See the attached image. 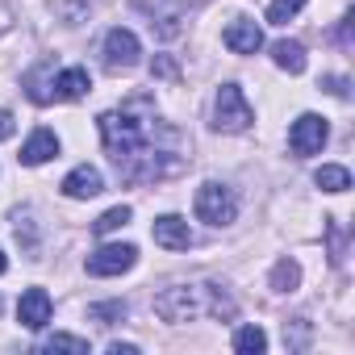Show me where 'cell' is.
Returning a JSON list of instances; mask_svg holds the SVG:
<instances>
[{
  "instance_id": "1",
  "label": "cell",
  "mask_w": 355,
  "mask_h": 355,
  "mask_svg": "<svg viewBox=\"0 0 355 355\" xmlns=\"http://www.w3.org/2000/svg\"><path fill=\"white\" fill-rule=\"evenodd\" d=\"M101 138H105V150L113 155L117 171L134 184L175 175L184 163L180 159V134L163 121H155L146 101L101 113Z\"/></svg>"
},
{
  "instance_id": "2",
  "label": "cell",
  "mask_w": 355,
  "mask_h": 355,
  "mask_svg": "<svg viewBox=\"0 0 355 355\" xmlns=\"http://www.w3.org/2000/svg\"><path fill=\"white\" fill-rule=\"evenodd\" d=\"M234 305L218 284H175L155 297V313L163 322H197L205 313H230Z\"/></svg>"
},
{
  "instance_id": "3",
  "label": "cell",
  "mask_w": 355,
  "mask_h": 355,
  "mask_svg": "<svg viewBox=\"0 0 355 355\" xmlns=\"http://www.w3.org/2000/svg\"><path fill=\"white\" fill-rule=\"evenodd\" d=\"M251 121H255V113H251L243 88H239V84H222V88H218V101H214V130L243 134Z\"/></svg>"
},
{
  "instance_id": "4",
  "label": "cell",
  "mask_w": 355,
  "mask_h": 355,
  "mask_svg": "<svg viewBox=\"0 0 355 355\" xmlns=\"http://www.w3.org/2000/svg\"><path fill=\"white\" fill-rule=\"evenodd\" d=\"M193 209H197V218L209 222V226H230V222L239 218V197H234L226 184H214V180H209V184L197 189V205H193Z\"/></svg>"
},
{
  "instance_id": "5",
  "label": "cell",
  "mask_w": 355,
  "mask_h": 355,
  "mask_svg": "<svg viewBox=\"0 0 355 355\" xmlns=\"http://www.w3.org/2000/svg\"><path fill=\"white\" fill-rule=\"evenodd\" d=\"M138 263V247L134 243H105L101 251L88 255V276H121Z\"/></svg>"
},
{
  "instance_id": "6",
  "label": "cell",
  "mask_w": 355,
  "mask_h": 355,
  "mask_svg": "<svg viewBox=\"0 0 355 355\" xmlns=\"http://www.w3.org/2000/svg\"><path fill=\"white\" fill-rule=\"evenodd\" d=\"M326 138H330V125H326V117H318V113H301V117L293 121V130H288L293 155H318V150L326 146Z\"/></svg>"
},
{
  "instance_id": "7",
  "label": "cell",
  "mask_w": 355,
  "mask_h": 355,
  "mask_svg": "<svg viewBox=\"0 0 355 355\" xmlns=\"http://www.w3.org/2000/svg\"><path fill=\"white\" fill-rule=\"evenodd\" d=\"M138 55H142V46H138V38H134V30H109L105 34V67L109 71H130L134 63H138Z\"/></svg>"
},
{
  "instance_id": "8",
  "label": "cell",
  "mask_w": 355,
  "mask_h": 355,
  "mask_svg": "<svg viewBox=\"0 0 355 355\" xmlns=\"http://www.w3.org/2000/svg\"><path fill=\"white\" fill-rule=\"evenodd\" d=\"M51 293L46 288H26L21 293V301H17V318H21V326L26 330H42L46 322H51Z\"/></svg>"
},
{
  "instance_id": "9",
  "label": "cell",
  "mask_w": 355,
  "mask_h": 355,
  "mask_svg": "<svg viewBox=\"0 0 355 355\" xmlns=\"http://www.w3.org/2000/svg\"><path fill=\"white\" fill-rule=\"evenodd\" d=\"M63 193H67L71 201H88V197L105 193V175H101L96 167L80 163V167H71V171L63 175Z\"/></svg>"
},
{
  "instance_id": "10",
  "label": "cell",
  "mask_w": 355,
  "mask_h": 355,
  "mask_svg": "<svg viewBox=\"0 0 355 355\" xmlns=\"http://www.w3.org/2000/svg\"><path fill=\"white\" fill-rule=\"evenodd\" d=\"M150 234H155V243L167 247V251H189V247H193V230H189V222H184V218H175V214L159 218V222L150 226Z\"/></svg>"
},
{
  "instance_id": "11",
  "label": "cell",
  "mask_w": 355,
  "mask_h": 355,
  "mask_svg": "<svg viewBox=\"0 0 355 355\" xmlns=\"http://www.w3.org/2000/svg\"><path fill=\"white\" fill-rule=\"evenodd\" d=\"M222 42H226L234 55H255V51L263 46V30H259L255 21H247V17H239V21H230V26H226Z\"/></svg>"
},
{
  "instance_id": "12",
  "label": "cell",
  "mask_w": 355,
  "mask_h": 355,
  "mask_svg": "<svg viewBox=\"0 0 355 355\" xmlns=\"http://www.w3.org/2000/svg\"><path fill=\"white\" fill-rule=\"evenodd\" d=\"M59 155V138H55V130H34L30 138H26V146H21V163L26 167H38V163H46V159H55Z\"/></svg>"
},
{
  "instance_id": "13",
  "label": "cell",
  "mask_w": 355,
  "mask_h": 355,
  "mask_svg": "<svg viewBox=\"0 0 355 355\" xmlns=\"http://www.w3.org/2000/svg\"><path fill=\"white\" fill-rule=\"evenodd\" d=\"M88 88H92V80H88L84 67H67V71L55 76V101H80Z\"/></svg>"
},
{
  "instance_id": "14",
  "label": "cell",
  "mask_w": 355,
  "mask_h": 355,
  "mask_svg": "<svg viewBox=\"0 0 355 355\" xmlns=\"http://www.w3.org/2000/svg\"><path fill=\"white\" fill-rule=\"evenodd\" d=\"M272 59H276V67L288 71V76H301V71H305V46H301V42H288V38L276 42V46H272Z\"/></svg>"
},
{
  "instance_id": "15",
  "label": "cell",
  "mask_w": 355,
  "mask_h": 355,
  "mask_svg": "<svg viewBox=\"0 0 355 355\" xmlns=\"http://www.w3.org/2000/svg\"><path fill=\"white\" fill-rule=\"evenodd\" d=\"M313 184H318L322 193H347V189H351V171L338 167V163H326V167L313 171Z\"/></svg>"
},
{
  "instance_id": "16",
  "label": "cell",
  "mask_w": 355,
  "mask_h": 355,
  "mask_svg": "<svg viewBox=\"0 0 355 355\" xmlns=\"http://www.w3.org/2000/svg\"><path fill=\"white\" fill-rule=\"evenodd\" d=\"M234 351H239V355H263V351H268V334H263L259 326H243V330L234 334Z\"/></svg>"
},
{
  "instance_id": "17",
  "label": "cell",
  "mask_w": 355,
  "mask_h": 355,
  "mask_svg": "<svg viewBox=\"0 0 355 355\" xmlns=\"http://www.w3.org/2000/svg\"><path fill=\"white\" fill-rule=\"evenodd\" d=\"M301 284V268H297V259H280L276 268H272V288L276 293H293Z\"/></svg>"
},
{
  "instance_id": "18",
  "label": "cell",
  "mask_w": 355,
  "mask_h": 355,
  "mask_svg": "<svg viewBox=\"0 0 355 355\" xmlns=\"http://www.w3.org/2000/svg\"><path fill=\"white\" fill-rule=\"evenodd\" d=\"M130 218H134V214H130V205H113V209H105V214L92 222V230H96V234H113V230H121Z\"/></svg>"
},
{
  "instance_id": "19",
  "label": "cell",
  "mask_w": 355,
  "mask_h": 355,
  "mask_svg": "<svg viewBox=\"0 0 355 355\" xmlns=\"http://www.w3.org/2000/svg\"><path fill=\"white\" fill-rule=\"evenodd\" d=\"M305 5H309V0H272V5H268V21L272 26H288Z\"/></svg>"
},
{
  "instance_id": "20",
  "label": "cell",
  "mask_w": 355,
  "mask_h": 355,
  "mask_svg": "<svg viewBox=\"0 0 355 355\" xmlns=\"http://www.w3.org/2000/svg\"><path fill=\"white\" fill-rule=\"evenodd\" d=\"M38 351H46V355H55V351H71V355H88V343L84 338H76V334H55V338H46Z\"/></svg>"
},
{
  "instance_id": "21",
  "label": "cell",
  "mask_w": 355,
  "mask_h": 355,
  "mask_svg": "<svg viewBox=\"0 0 355 355\" xmlns=\"http://www.w3.org/2000/svg\"><path fill=\"white\" fill-rule=\"evenodd\" d=\"M88 313H92L96 322H105V326H113V322H121V318H125V305H121V301H105V305H92Z\"/></svg>"
},
{
  "instance_id": "22",
  "label": "cell",
  "mask_w": 355,
  "mask_h": 355,
  "mask_svg": "<svg viewBox=\"0 0 355 355\" xmlns=\"http://www.w3.org/2000/svg\"><path fill=\"white\" fill-rule=\"evenodd\" d=\"M13 130H17L13 113H9V109H0V142H5V138H13Z\"/></svg>"
},
{
  "instance_id": "23",
  "label": "cell",
  "mask_w": 355,
  "mask_h": 355,
  "mask_svg": "<svg viewBox=\"0 0 355 355\" xmlns=\"http://www.w3.org/2000/svg\"><path fill=\"white\" fill-rule=\"evenodd\" d=\"M322 88H326V92H334V96H347V80H343V76H326V80H322Z\"/></svg>"
},
{
  "instance_id": "24",
  "label": "cell",
  "mask_w": 355,
  "mask_h": 355,
  "mask_svg": "<svg viewBox=\"0 0 355 355\" xmlns=\"http://www.w3.org/2000/svg\"><path fill=\"white\" fill-rule=\"evenodd\" d=\"M109 355H138L134 343H109Z\"/></svg>"
},
{
  "instance_id": "25",
  "label": "cell",
  "mask_w": 355,
  "mask_h": 355,
  "mask_svg": "<svg viewBox=\"0 0 355 355\" xmlns=\"http://www.w3.org/2000/svg\"><path fill=\"white\" fill-rule=\"evenodd\" d=\"M150 71H159V76H175V67H171L167 59H155V63H150Z\"/></svg>"
},
{
  "instance_id": "26",
  "label": "cell",
  "mask_w": 355,
  "mask_h": 355,
  "mask_svg": "<svg viewBox=\"0 0 355 355\" xmlns=\"http://www.w3.org/2000/svg\"><path fill=\"white\" fill-rule=\"evenodd\" d=\"M5 268H9V259H5V251H0V276H5Z\"/></svg>"
}]
</instances>
